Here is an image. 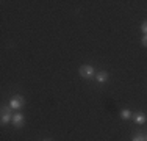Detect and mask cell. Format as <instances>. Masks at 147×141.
Returning a JSON list of instances; mask_svg holds the SVG:
<instances>
[{"instance_id":"obj_1","label":"cell","mask_w":147,"mask_h":141,"mask_svg":"<svg viewBox=\"0 0 147 141\" xmlns=\"http://www.w3.org/2000/svg\"><path fill=\"white\" fill-rule=\"evenodd\" d=\"M78 74H80V77H82V79H94V77H96V70H94V68L91 64L80 66Z\"/></svg>"},{"instance_id":"obj_2","label":"cell","mask_w":147,"mask_h":141,"mask_svg":"<svg viewBox=\"0 0 147 141\" xmlns=\"http://www.w3.org/2000/svg\"><path fill=\"white\" fill-rule=\"evenodd\" d=\"M11 110H13V108L9 107V105H3V107H2V118H0L2 125H5V124H8V122L13 121V116H14V115H11Z\"/></svg>"},{"instance_id":"obj_3","label":"cell","mask_w":147,"mask_h":141,"mask_svg":"<svg viewBox=\"0 0 147 141\" xmlns=\"http://www.w3.org/2000/svg\"><path fill=\"white\" fill-rule=\"evenodd\" d=\"M24 105H25V99H24L22 96H19V94L13 96L11 100H9V107H11L13 110H20Z\"/></svg>"},{"instance_id":"obj_4","label":"cell","mask_w":147,"mask_h":141,"mask_svg":"<svg viewBox=\"0 0 147 141\" xmlns=\"http://www.w3.org/2000/svg\"><path fill=\"white\" fill-rule=\"evenodd\" d=\"M11 124L14 125L16 129H22L24 124H25V118H24V115H22V113H16V115L13 116Z\"/></svg>"},{"instance_id":"obj_5","label":"cell","mask_w":147,"mask_h":141,"mask_svg":"<svg viewBox=\"0 0 147 141\" xmlns=\"http://www.w3.org/2000/svg\"><path fill=\"white\" fill-rule=\"evenodd\" d=\"M133 121L136 122V124H139V125H142V124H146L147 122V115L144 111H136V113H133Z\"/></svg>"},{"instance_id":"obj_6","label":"cell","mask_w":147,"mask_h":141,"mask_svg":"<svg viewBox=\"0 0 147 141\" xmlns=\"http://www.w3.org/2000/svg\"><path fill=\"white\" fill-rule=\"evenodd\" d=\"M108 79H110V74H108L107 70H100V72L96 74V80H97L99 83H105Z\"/></svg>"},{"instance_id":"obj_7","label":"cell","mask_w":147,"mask_h":141,"mask_svg":"<svg viewBox=\"0 0 147 141\" xmlns=\"http://www.w3.org/2000/svg\"><path fill=\"white\" fill-rule=\"evenodd\" d=\"M131 116H133V113H131L130 110H122V111H121V118H122V119H130Z\"/></svg>"},{"instance_id":"obj_8","label":"cell","mask_w":147,"mask_h":141,"mask_svg":"<svg viewBox=\"0 0 147 141\" xmlns=\"http://www.w3.org/2000/svg\"><path fill=\"white\" fill-rule=\"evenodd\" d=\"M131 141H146V135H142V133H138V135L133 136Z\"/></svg>"},{"instance_id":"obj_9","label":"cell","mask_w":147,"mask_h":141,"mask_svg":"<svg viewBox=\"0 0 147 141\" xmlns=\"http://www.w3.org/2000/svg\"><path fill=\"white\" fill-rule=\"evenodd\" d=\"M141 30L144 31V35H147V20H144V22L141 24Z\"/></svg>"},{"instance_id":"obj_10","label":"cell","mask_w":147,"mask_h":141,"mask_svg":"<svg viewBox=\"0 0 147 141\" xmlns=\"http://www.w3.org/2000/svg\"><path fill=\"white\" fill-rule=\"evenodd\" d=\"M141 44L144 45V47H147V35H144V36H142V39H141Z\"/></svg>"},{"instance_id":"obj_11","label":"cell","mask_w":147,"mask_h":141,"mask_svg":"<svg viewBox=\"0 0 147 141\" xmlns=\"http://www.w3.org/2000/svg\"><path fill=\"white\" fill-rule=\"evenodd\" d=\"M44 141H52V140H44Z\"/></svg>"},{"instance_id":"obj_12","label":"cell","mask_w":147,"mask_h":141,"mask_svg":"<svg viewBox=\"0 0 147 141\" xmlns=\"http://www.w3.org/2000/svg\"><path fill=\"white\" fill-rule=\"evenodd\" d=\"M146 141H147V135H146Z\"/></svg>"}]
</instances>
